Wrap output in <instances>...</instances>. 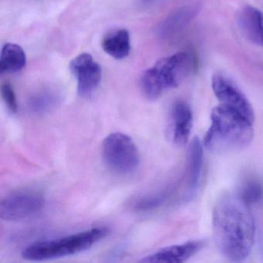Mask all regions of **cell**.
Here are the masks:
<instances>
[{"mask_svg":"<svg viewBox=\"0 0 263 263\" xmlns=\"http://www.w3.org/2000/svg\"><path fill=\"white\" fill-rule=\"evenodd\" d=\"M212 227L215 246L232 261L249 256L255 241V226L249 204L240 195L221 196L214 207Z\"/></svg>","mask_w":263,"mask_h":263,"instance_id":"cell-1","label":"cell"},{"mask_svg":"<svg viewBox=\"0 0 263 263\" xmlns=\"http://www.w3.org/2000/svg\"><path fill=\"white\" fill-rule=\"evenodd\" d=\"M211 124L203 144L212 153L228 154L247 147L254 138L253 123L224 106H216L211 113Z\"/></svg>","mask_w":263,"mask_h":263,"instance_id":"cell-2","label":"cell"},{"mask_svg":"<svg viewBox=\"0 0 263 263\" xmlns=\"http://www.w3.org/2000/svg\"><path fill=\"white\" fill-rule=\"evenodd\" d=\"M195 66L193 55L187 52L161 58L141 75V90L147 99H158L178 87L193 72Z\"/></svg>","mask_w":263,"mask_h":263,"instance_id":"cell-3","label":"cell"},{"mask_svg":"<svg viewBox=\"0 0 263 263\" xmlns=\"http://www.w3.org/2000/svg\"><path fill=\"white\" fill-rule=\"evenodd\" d=\"M107 228L96 227L58 239L36 241L22 252L24 259L45 261L70 256L88 250L108 235Z\"/></svg>","mask_w":263,"mask_h":263,"instance_id":"cell-4","label":"cell"},{"mask_svg":"<svg viewBox=\"0 0 263 263\" xmlns=\"http://www.w3.org/2000/svg\"><path fill=\"white\" fill-rule=\"evenodd\" d=\"M102 156L106 165L115 173L127 175L138 168L140 155L133 140L123 133H112L103 141Z\"/></svg>","mask_w":263,"mask_h":263,"instance_id":"cell-5","label":"cell"},{"mask_svg":"<svg viewBox=\"0 0 263 263\" xmlns=\"http://www.w3.org/2000/svg\"><path fill=\"white\" fill-rule=\"evenodd\" d=\"M212 87L221 105L238 112L254 123L255 113L250 101L230 78L219 72L215 73L212 76Z\"/></svg>","mask_w":263,"mask_h":263,"instance_id":"cell-6","label":"cell"},{"mask_svg":"<svg viewBox=\"0 0 263 263\" xmlns=\"http://www.w3.org/2000/svg\"><path fill=\"white\" fill-rule=\"evenodd\" d=\"M44 207V198L38 194H14L1 201L0 217L6 221H21L34 216Z\"/></svg>","mask_w":263,"mask_h":263,"instance_id":"cell-7","label":"cell"},{"mask_svg":"<svg viewBox=\"0 0 263 263\" xmlns=\"http://www.w3.org/2000/svg\"><path fill=\"white\" fill-rule=\"evenodd\" d=\"M70 71L78 81V93L89 97L99 87L102 79V69L89 53L76 57L70 64Z\"/></svg>","mask_w":263,"mask_h":263,"instance_id":"cell-8","label":"cell"},{"mask_svg":"<svg viewBox=\"0 0 263 263\" xmlns=\"http://www.w3.org/2000/svg\"><path fill=\"white\" fill-rule=\"evenodd\" d=\"M193 126V115L190 106L183 101L174 103L171 109L169 135L174 144H187Z\"/></svg>","mask_w":263,"mask_h":263,"instance_id":"cell-9","label":"cell"},{"mask_svg":"<svg viewBox=\"0 0 263 263\" xmlns=\"http://www.w3.org/2000/svg\"><path fill=\"white\" fill-rule=\"evenodd\" d=\"M204 245L205 241L202 239L192 240L181 244L174 245L141 258L140 262H184L201 250Z\"/></svg>","mask_w":263,"mask_h":263,"instance_id":"cell-10","label":"cell"},{"mask_svg":"<svg viewBox=\"0 0 263 263\" xmlns=\"http://www.w3.org/2000/svg\"><path fill=\"white\" fill-rule=\"evenodd\" d=\"M237 23L248 41L263 47V12L252 6H245L237 13Z\"/></svg>","mask_w":263,"mask_h":263,"instance_id":"cell-11","label":"cell"},{"mask_svg":"<svg viewBox=\"0 0 263 263\" xmlns=\"http://www.w3.org/2000/svg\"><path fill=\"white\" fill-rule=\"evenodd\" d=\"M200 6L192 4L178 9L171 13L158 27V33L163 39H171L181 33L184 27L198 14Z\"/></svg>","mask_w":263,"mask_h":263,"instance_id":"cell-12","label":"cell"},{"mask_svg":"<svg viewBox=\"0 0 263 263\" xmlns=\"http://www.w3.org/2000/svg\"><path fill=\"white\" fill-rule=\"evenodd\" d=\"M186 164V183L189 196H193L198 189L203 162V148L199 138L195 137L189 144Z\"/></svg>","mask_w":263,"mask_h":263,"instance_id":"cell-13","label":"cell"},{"mask_svg":"<svg viewBox=\"0 0 263 263\" xmlns=\"http://www.w3.org/2000/svg\"><path fill=\"white\" fill-rule=\"evenodd\" d=\"M103 50L116 60H123L130 52V38L125 29H114L107 32L101 42Z\"/></svg>","mask_w":263,"mask_h":263,"instance_id":"cell-14","label":"cell"},{"mask_svg":"<svg viewBox=\"0 0 263 263\" xmlns=\"http://www.w3.org/2000/svg\"><path fill=\"white\" fill-rule=\"evenodd\" d=\"M27 66V56L24 49L16 44H4L0 56L1 73H16Z\"/></svg>","mask_w":263,"mask_h":263,"instance_id":"cell-15","label":"cell"},{"mask_svg":"<svg viewBox=\"0 0 263 263\" xmlns=\"http://www.w3.org/2000/svg\"><path fill=\"white\" fill-rule=\"evenodd\" d=\"M56 101L54 95L49 92H42L33 96L30 100V106L35 111L48 110Z\"/></svg>","mask_w":263,"mask_h":263,"instance_id":"cell-16","label":"cell"},{"mask_svg":"<svg viewBox=\"0 0 263 263\" xmlns=\"http://www.w3.org/2000/svg\"><path fill=\"white\" fill-rule=\"evenodd\" d=\"M1 95L8 110L12 114H16L18 110L17 99L14 89L9 81H5L1 84Z\"/></svg>","mask_w":263,"mask_h":263,"instance_id":"cell-17","label":"cell"},{"mask_svg":"<svg viewBox=\"0 0 263 263\" xmlns=\"http://www.w3.org/2000/svg\"><path fill=\"white\" fill-rule=\"evenodd\" d=\"M262 193L261 185L253 182L245 186L240 195L249 204L251 203L257 202L262 196Z\"/></svg>","mask_w":263,"mask_h":263,"instance_id":"cell-18","label":"cell"},{"mask_svg":"<svg viewBox=\"0 0 263 263\" xmlns=\"http://www.w3.org/2000/svg\"><path fill=\"white\" fill-rule=\"evenodd\" d=\"M165 195H158L142 198L138 201L135 208L140 211H147L159 206L165 199Z\"/></svg>","mask_w":263,"mask_h":263,"instance_id":"cell-19","label":"cell"}]
</instances>
